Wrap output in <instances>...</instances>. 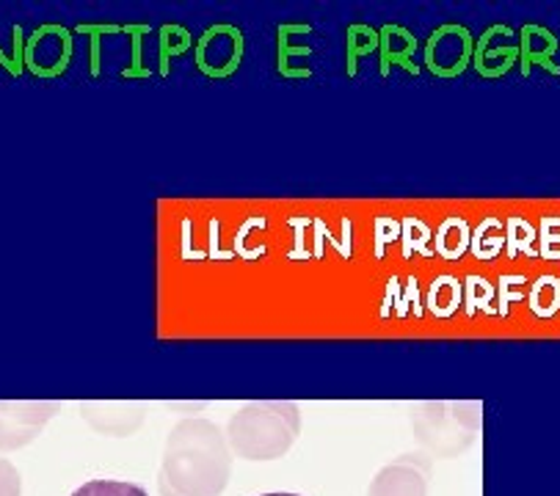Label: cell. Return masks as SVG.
Masks as SVG:
<instances>
[{"label": "cell", "mask_w": 560, "mask_h": 496, "mask_svg": "<svg viewBox=\"0 0 560 496\" xmlns=\"http://www.w3.org/2000/svg\"><path fill=\"white\" fill-rule=\"evenodd\" d=\"M262 496H301V494H290V491H277V494H262Z\"/></svg>", "instance_id": "9"}, {"label": "cell", "mask_w": 560, "mask_h": 496, "mask_svg": "<svg viewBox=\"0 0 560 496\" xmlns=\"http://www.w3.org/2000/svg\"><path fill=\"white\" fill-rule=\"evenodd\" d=\"M72 496H150L141 485L128 480H89L81 488L72 491Z\"/></svg>", "instance_id": "7"}, {"label": "cell", "mask_w": 560, "mask_h": 496, "mask_svg": "<svg viewBox=\"0 0 560 496\" xmlns=\"http://www.w3.org/2000/svg\"><path fill=\"white\" fill-rule=\"evenodd\" d=\"M232 447L210 420H179L163 447L158 488L161 496H221L232 480Z\"/></svg>", "instance_id": "1"}, {"label": "cell", "mask_w": 560, "mask_h": 496, "mask_svg": "<svg viewBox=\"0 0 560 496\" xmlns=\"http://www.w3.org/2000/svg\"><path fill=\"white\" fill-rule=\"evenodd\" d=\"M58 411V400H0V452L34 445Z\"/></svg>", "instance_id": "4"}, {"label": "cell", "mask_w": 560, "mask_h": 496, "mask_svg": "<svg viewBox=\"0 0 560 496\" xmlns=\"http://www.w3.org/2000/svg\"><path fill=\"white\" fill-rule=\"evenodd\" d=\"M81 416L100 436L128 439L144 427L147 405L133 400H97V403H81Z\"/></svg>", "instance_id": "6"}, {"label": "cell", "mask_w": 560, "mask_h": 496, "mask_svg": "<svg viewBox=\"0 0 560 496\" xmlns=\"http://www.w3.org/2000/svg\"><path fill=\"white\" fill-rule=\"evenodd\" d=\"M433 477V458L425 452H406L370 480L368 496H428Z\"/></svg>", "instance_id": "5"}, {"label": "cell", "mask_w": 560, "mask_h": 496, "mask_svg": "<svg viewBox=\"0 0 560 496\" xmlns=\"http://www.w3.org/2000/svg\"><path fill=\"white\" fill-rule=\"evenodd\" d=\"M0 496H23V477L7 458H0Z\"/></svg>", "instance_id": "8"}, {"label": "cell", "mask_w": 560, "mask_h": 496, "mask_svg": "<svg viewBox=\"0 0 560 496\" xmlns=\"http://www.w3.org/2000/svg\"><path fill=\"white\" fill-rule=\"evenodd\" d=\"M420 452L433 461H451L472 447L480 430V409L472 403H422L411 414Z\"/></svg>", "instance_id": "3"}, {"label": "cell", "mask_w": 560, "mask_h": 496, "mask_svg": "<svg viewBox=\"0 0 560 496\" xmlns=\"http://www.w3.org/2000/svg\"><path fill=\"white\" fill-rule=\"evenodd\" d=\"M226 441L243 461H279L301 436V409L284 400L246 403L232 414Z\"/></svg>", "instance_id": "2"}]
</instances>
